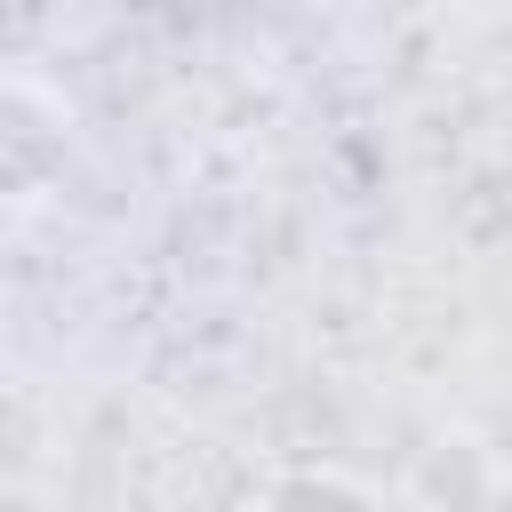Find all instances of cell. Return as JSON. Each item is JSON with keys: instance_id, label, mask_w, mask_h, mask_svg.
<instances>
[{"instance_id": "cell-1", "label": "cell", "mask_w": 512, "mask_h": 512, "mask_svg": "<svg viewBox=\"0 0 512 512\" xmlns=\"http://www.w3.org/2000/svg\"><path fill=\"white\" fill-rule=\"evenodd\" d=\"M256 512H384V504L360 480H344V472H288V480L264 488Z\"/></svg>"}]
</instances>
